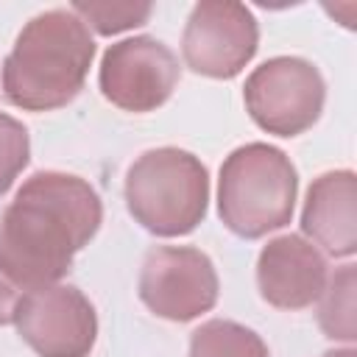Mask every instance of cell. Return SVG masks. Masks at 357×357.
<instances>
[{
    "label": "cell",
    "mask_w": 357,
    "mask_h": 357,
    "mask_svg": "<svg viewBox=\"0 0 357 357\" xmlns=\"http://www.w3.org/2000/svg\"><path fill=\"white\" fill-rule=\"evenodd\" d=\"M181 78L176 53L156 36H131L106 47L98 84L103 98L134 114L156 112Z\"/></svg>",
    "instance_id": "cell-9"
},
{
    "label": "cell",
    "mask_w": 357,
    "mask_h": 357,
    "mask_svg": "<svg viewBox=\"0 0 357 357\" xmlns=\"http://www.w3.org/2000/svg\"><path fill=\"white\" fill-rule=\"evenodd\" d=\"M326 257L298 234L268 240L257 259L259 296L276 310H304L326 287Z\"/></svg>",
    "instance_id": "cell-10"
},
{
    "label": "cell",
    "mask_w": 357,
    "mask_h": 357,
    "mask_svg": "<svg viewBox=\"0 0 357 357\" xmlns=\"http://www.w3.org/2000/svg\"><path fill=\"white\" fill-rule=\"evenodd\" d=\"M298 195V173L290 156L268 142L234 148L218 178V215L223 226L243 237L259 240L290 223Z\"/></svg>",
    "instance_id": "cell-3"
},
{
    "label": "cell",
    "mask_w": 357,
    "mask_h": 357,
    "mask_svg": "<svg viewBox=\"0 0 357 357\" xmlns=\"http://www.w3.org/2000/svg\"><path fill=\"white\" fill-rule=\"evenodd\" d=\"M17 301H20V293L17 287L0 273V326L6 324H14V310H17Z\"/></svg>",
    "instance_id": "cell-16"
},
{
    "label": "cell",
    "mask_w": 357,
    "mask_h": 357,
    "mask_svg": "<svg viewBox=\"0 0 357 357\" xmlns=\"http://www.w3.org/2000/svg\"><path fill=\"white\" fill-rule=\"evenodd\" d=\"M259 47L257 17L234 0H201L192 6L184 33V64L206 78L229 81L243 73Z\"/></svg>",
    "instance_id": "cell-7"
},
{
    "label": "cell",
    "mask_w": 357,
    "mask_h": 357,
    "mask_svg": "<svg viewBox=\"0 0 357 357\" xmlns=\"http://www.w3.org/2000/svg\"><path fill=\"white\" fill-rule=\"evenodd\" d=\"M251 120L276 137H298L324 112L326 84L318 67L298 56H276L254 67L243 86Z\"/></svg>",
    "instance_id": "cell-5"
},
{
    "label": "cell",
    "mask_w": 357,
    "mask_h": 357,
    "mask_svg": "<svg viewBox=\"0 0 357 357\" xmlns=\"http://www.w3.org/2000/svg\"><path fill=\"white\" fill-rule=\"evenodd\" d=\"M218 271L201 248L156 245L145 254L139 298L153 315L187 324L218 304Z\"/></svg>",
    "instance_id": "cell-6"
},
{
    "label": "cell",
    "mask_w": 357,
    "mask_h": 357,
    "mask_svg": "<svg viewBox=\"0 0 357 357\" xmlns=\"http://www.w3.org/2000/svg\"><path fill=\"white\" fill-rule=\"evenodd\" d=\"M318 324L326 337L332 340H346L351 343L357 337V324H354V265H343L335 271L329 284L321 293V307H318Z\"/></svg>",
    "instance_id": "cell-13"
},
{
    "label": "cell",
    "mask_w": 357,
    "mask_h": 357,
    "mask_svg": "<svg viewBox=\"0 0 357 357\" xmlns=\"http://www.w3.org/2000/svg\"><path fill=\"white\" fill-rule=\"evenodd\" d=\"M31 159V137L28 128L11 114L0 112V195H6L14 178L28 167Z\"/></svg>",
    "instance_id": "cell-15"
},
{
    "label": "cell",
    "mask_w": 357,
    "mask_h": 357,
    "mask_svg": "<svg viewBox=\"0 0 357 357\" xmlns=\"http://www.w3.org/2000/svg\"><path fill=\"white\" fill-rule=\"evenodd\" d=\"M100 223L103 204L86 178L39 170L0 215V273L25 290L59 284Z\"/></svg>",
    "instance_id": "cell-1"
},
{
    "label": "cell",
    "mask_w": 357,
    "mask_h": 357,
    "mask_svg": "<svg viewBox=\"0 0 357 357\" xmlns=\"http://www.w3.org/2000/svg\"><path fill=\"white\" fill-rule=\"evenodd\" d=\"M14 326L39 357H89L98 337L95 307L73 284H47L22 293Z\"/></svg>",
    "instance_id": "cell-8"
},
{
    "label": "cell",
    "mask_w": 357,
    "mask_h": 357,
    "mask_svg": "<svg viewBox=\"0 0 357 357\" xmlns=\"http://www.w3.org/2000/svg\"><path fill=\"white\" fill-rule=\"evenodd\" d=\"M354 204L357 195L351 170L321 173L307 190V201L301 209V231L329 257H351L357 248Z\"/></svg>",
    "instance_id": "cell-11"
},
{
    "label": "cell",
    "mask_w": 357,
    "mask_h": 357,
    "mask_svg": "<svg viewBox=\"0 0 357 357\" xmlns=\"http://www.w3.org/2000/svg\"><path fill=\"white\" fill-rule=\"evenodd\" d=\"M324 357H357L354 349H335V351H326Z\"/></svg>",
    "instance_id": "cell-17"
},
{
    "label": "cell",
    "mask_w": 357,
    "mask_h": 357,
    "mask_svg": "<svg viewBox=\"0 0 357 357\" xmlns=\"http://www.w3.org/2000/svg\"><path fill=\"white\" fill-rule=\"evenodd\" d=\"M126 206L156 237L195 231L209 206L206 165L184 148L145 151L126 173Z\"/></svg>",
    "instance_id": "cell-4"
},
{
    "label": "cell",
    "mask_w": 357,
    "mask_h": 357,
    "mask_svg": "<svg viewBox=\"0 0 357 357\" xmlns=\"http://www.w3.org/2000/svg\"><path fill=\"white\" fill-rule=\"evenodd\" d=\"M190 357H271V351L254 329L215 318L192 332Z\"/></svg>",
    "instance_id": "cell-12"
},
{
    "label": "cell",
    "mask_w": 357,
    "mask_h": 357,
    "mask_svg": "<svg viewBox=\"0 0 357 357\" xmlns=\"http://www.w3.org/2000/svg\"><path fill=\"white\" fill-rule=\"evenodd\" d=\"M73 14H78L84 20V25L95 28L100 36H112V33H123L128 28L145 25L153 6L151 3H95V0H75L70 6Z\"/></svg>",
    "instance_id": "cell-14"
},
{
    "label": "cell",
    "mask_w": 357,
    "mask_h": 357,
    "mask_svg": "<svg viewBox=\"0 0 357 357\" xmlns=\"http://www.w3.org/2000/svg\"><path fill=\"white\" fill-rule=\"evenodd\" d=\"M95 59V39L70 8L36 14L3 61V98L25 112H53L75 100Z\"/></svg>",
    "instance_id": "cell-2"
}]
</instances>
